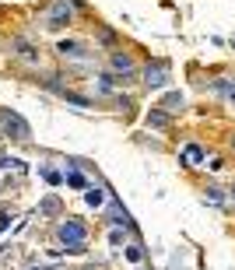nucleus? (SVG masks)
<instances>
[{"instance_id":"nucleus-15","label":"nucleus","mask_w":235,"mask_h":270,"mask_svg":"<svg viewBox=\"0 0 235 270\" xmlns=\"http://www.w3.org/2000/svg\"><path fill=\"white\" fill-rule=\"evenodd\" d=\"M127 256L130 260H141V246H127Z\"/></svg>"},{"instance_id":"nucleus-3","label":"nucleus","mask_w":235,"mask_h":270,"mask_svg":"<svg viewBox=\"0 0 235 270\" xmlns=\"http://www.w3.org/2000/svg\"><path fill=\"white\" fill-rule=\"evenodd\" d=\"M56 53H60V56H74V60H88V49H85L81 43H74V39L56 43Z\"/></svg>"},{"instance_id":"nucleus-6","label":"nucleus","mask_w":235,"mask_h":270,"mask_svg":"<svg viewBox=\"0 0 235 270\" xmlns=\"http://www.w3.org/2000/svg\"><path fill=\"white\" fill-rule=\"evenodd\" d=\"M147 127H154V130H165V127H169V112H162V109H151V112H147Z\"/></svg>"},{"instance_id":"nucleus-14","label":"nucleus","mask_w":235,"mask_h":270,"mask_svg":"<svg viewBox=\"0 0 235 270\" xmlns=\"http://www.w3.org/2000/svg\"><path fill=\"white\" fill-rule=\"evenodd\" d=\"M18 53H21L25 60H39V53H35V49H32L28 43H21V46H18Z\"/></svg>"},{"instance_id":"nucleus-7","label":"nucleus","mask_w":235,"mask_h":270,"mask_svg":"<svg viewBox=\"0 0 235 270\" xmlns=\"http://www.w3.org/2000/svg\"><path fill=\"white\" fill-rule=\"evenodd\" d=\"M63 21H70V4L60 0V4L53 7V14H49V25H63Z\"/></svg>"},{"instance_id":"nucleus-12","label":"nucleus","mask_w":235,"mask_h":270,"mask_svg":"<svg viewBox=\"0 0 235 270\" xmlns=\"http://www.w3.org/2000/svg\"><path fill=\"white\" fill-rule=\"evenodd\" d=\"M112 67H116V70H134V60H130L127 53H112Z\"/></svg>"},{"instance_id":"nucleus-9","label":"nucleus","mask_w":235,"mask_h":270,"mask_svg":"<svg viewBox=\"0 0 235 270\" xmlns=\"http://www.w3.org/2000/svg\"><path fill=\"white\" fill-rule=\"evenodd\" d=\"M183 154H186V162H189V165H200V162H204V147H200V144H189Z\"/></svg>"},{"instance_id":"nucleus-11","label":"nucleus","mask_w":235,"mask_h":270,"mask_svg":"<svg viewBox=\"0 0 235 270\" xmlns=\"http://www.w3.org/2000/svg\"><path fill=\"white\" fill-rule=\"evenodd\" d=\"M85 200H88V207H102V204H105V189H98V186L88 189V193H85Z\"/></svg>"},{"instance_id":"nucleus-8","label":"nucleus","mask_w":235,"mask_h":270,"mask_svg":"<svg viewBox=\"0 0 235 270\" xmlns=\"http://www.w3.org/2000/svg\"><path fill=\"white\" fill-rule=\"evenodd\" d=\"M67 186H70V189H88V179L77 172V169H67Z\"/></svg>"},{"instance_id":"nucleus-10","label":"nucleus","mask_w":235,"mask_h":270,"mask_svg":"<svg viewBox=\"0 0 235 270\" xmlns=\"http://www.w3.org/2000/svg\"><path fill=\"white\" fill-rule=\"evenodd\" d=\"M162 109H165V112H176V109H183V95H179V91L165 95V98H162Z\"/></svg>"},{"instance_id":"nucleus-4","label":"nucleus","mask_w":235,"mask_h":270,"mask_svg":"<svg viewBox=\"0 0 235 270\" xmlns=\"http://www.w3.org/2000/svg\"><path fill=\"white\" fill-rule=\"evenodd\" d=\"M144 81H147V88H162V85H169V70L162 63H154L144 70Z\"/></svg>"},{"instance_id":"nucleus-13","label":"nucleus","mask_w":235,"mask_h":270,"mask_svg":"<svg viewBox=\"0 0 235 270\" xmlns=\"http://www.w3.org/2000/svg\"><path fill=\"white\" fill-rule=\"evenodd\" d=\"M109 242H112V246H123V242H127V231H123V228H112V231H109Z\"/></svg>"},{"instance_id":"nucleus-1","label":"nucleus","mask_w":235,"mask_h":270,"mask_svg":"<svg viewBox=\"0 0 235 270\" xmlns=\"http://www.w3.org/2000/svg\"><path fill=\"white\" fill-rule=\"evenodd\" d=\"M85 239H88V228L77 221V218H67V221L60 225V242L70 246L74 253H81V249H85Z\"/></svg>"},{"instance_id":"nucleus-5","label":"nucleus","mask_w":235,"mask_h":270,"mask_svg":"<svg viewBox=\"0 0 235 270\" xmlns=\"http://www.w3.org/2000/svg\"><path fill=\"white\" fill-rule=\"evenodd\" d=\"M211 91L228 98V102H235V77H218V81H211Z\"/></svg>"},{"instance_id":"nucleus-2","label":"nucleus","mask_w":235,"mask_h":270,"mask_svg":"<svg viewBox=\"0 0 235 270\" xmlns=\"http://www.w3.org/2000/svg\"><path fill=\"white\" fill-rule=\"evenodd\" d=\"M4 134L14 137V140H28V123L18 112H4Z\"/></svg>"}]
</instances>
